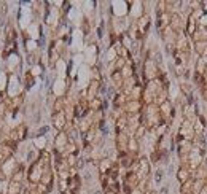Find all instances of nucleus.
<instances>
[{"instance_id": "nucleus-2", "label": "nucleus", "mask_w": 207, "mask_h": 194, "mask_svg": "<svg viewBox=\"0 0 207 194\" xmlns=\"http://www.w3.org/2000/svg\"><path fill=\"white\" fill-rule=\"evenodd\" d=\"M204 129H205V123H204V119L198 115L196 118H194V121H193V131H194V134L196 135H202Z\"/></svg>"}, {"instance_id": "nucleus-5", "label": "nucleus", "mask_w": 207, "mask_h": 194, "mask_svg": "<svg viewBox=\"0 0 207 194\" xmlns=\"http://www.w3.org/2000/svg\"><path fill=\"white\" fill-rule=\"evenodd\" d=\"M194 51L199 57H207V42L194 43Z\"/></svg>"}, {"instance_id": "nucleus-7", "label": "nucleus", "mask_w": 207, "mask_h": 194, "mask_svg": "<svg viewBox=\"0 0 207 194\" xmlns=\"http://www.w3.org/2000/svg\"><path fill=\"white\" fill-rule=\"evenodd\" d=\"M191 186H193V178L182 185V194H188V192L191 194Z\"/></svg>"}, {"instance_id": "nucleus-12", "label": "nucleus", "mask_w": 207, "mask_h": 194, "mask_svg": "<svg viewBox=\"0 0 207 194\" xmlns=\"http://www.w3.org/2000/svg\"><path fill=\"white\" fill-rule=\"evenodd\" d=\"M96 194H102V192H100V191H97V192H96Z\"/></svg>"}, {"instance_id": "nucleus-11", "label": "nucleus", "mask_w": 207, "mask_h": 194, "mask_svg": "<svg viewBox=\"0 0 207 194\" xmlns=\"http://www.w3.org/2000/svg\"><path fill=\"white\" fill-rule=\"evenodd\" d=\"M199 194H207V185H205V186L202 188V191H201Z\"/></svg>"}, {"instance_id": "nucleus-8", "label": "nucleus", "mask_w": 207, "mask_h": 194, "mask_svg": "<svg viewBox=\"0 0 207 194\" xmlns=\"http://www.w3.org/2000/svg\"><path fill=\"white\" fill-rule=\"evenodd\" d=\"M180 88H182V91L185 92V94H190V86H187V83H182Z\"/></svg>"}, {"instance_id": "nucleus-3", "label": "nucleus", "mask_w": 207, "mask_h": 194, "mask_svg": "<svg viewBox=\"0 0 207 194\" xmlns=\"http://www.w3.org/2000/svg\"><path fill=\"white\" fill-rule=\"evenodd\" d=\"M177 178H178V181L182 183H187L188 180H191V174H190V169L187 167V165H182L180 169H178V172H177Z\"/></svg>"}, {"instance_id": "nucleus-10", "label": "nucleus", "mask_w": 207, "mask_h": 194, "mask_svg": "<svg viewBox=\"0 0 207 194\" xmlns=\"http://www.w3.org/2000/svg\"><path fill=\"white\" fill-rule=\"evenodd\" d=\"M201 94H202V97H204V100L207 102V86L204 88V89H202V91H201Z\"/></svg>"}, {"instance_id": "nucleus-9", "label": "nucleus", "mask_w": 207, "mask_h": 194, "mask_svg": "<svg viewBox=\"0 0 207 194\" xmlns=\"http://www.w3.org/2000/svg\"><path fill=\"white\" fill-rule=\"evenodd\" d=\"M161 178H163V172L158 170V172H156V175H155V180L156 181H161Z\"/></svg>"}, {"instance_id": "nucleus-1", "label": "nucleus", "mask_w": 207, "mask_h": 194, "mask_svg": "<svg viewBox=\"0 0 207 194\" xmlns=\"http://www.w3.org/2000/svg\"><path fill=\"white\" fill-rule=\"evenodd\" d=\"M193 37V40H194V43H201V42H207V29L205 27H201V26H198V29H196V32L191 35Z\"/></svg>"}, {"instance_id": "nucleus-6", "label": "nucleus", "mask_w": 207, "mask_h": 194, "mask_svg": "<svg viewBox=\"0 0 207 194\" xmlns=\"http://www.w3.org/2000/svg\"><path fill=\"white\" fill-rule=\"evenodd\" d=\"M171 16H172V14H169V13L159 14V26L163 27V29H164V27H166V29L169 27V24H171Z\"/></svg>"}, {"instance_id": "nucleus-4", "label": "nucleus", "mask_w": 207, "mask_h": 194, "mask_svg": "<svg viewBox=\"0 0 207 194\" xmlns=\"http://www.w3.org/2000/svg\"><path fill=\"white\" fill-rule=\"evenodd\" d=\"M193 178H196V180H207V165L204 162L201 164L196 170H194Z\"/></svg>"}]
</instances>
